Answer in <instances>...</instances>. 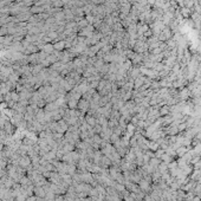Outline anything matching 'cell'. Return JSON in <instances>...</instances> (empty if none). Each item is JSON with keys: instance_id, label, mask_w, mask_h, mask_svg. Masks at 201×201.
I'll use <instances>...</instances> for the list:
<instances>
[{"instance_id": "cell-1", "label": "cell", "mask_w": 201, "mask_h": 201, "mask_svg": "<svg viewBox=\"0 0 201 201\" xmlns=\"http://www.w3.org/2000/svg\"><path fill=\"white\" fill-rule=\"evenodd\" d=\"M78 106L81 108V109H83V110H86V109H88V106H89V103L86 102L85 99H82V101L78 103Z\"/></svg>"}]
</instances>
